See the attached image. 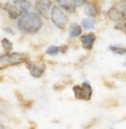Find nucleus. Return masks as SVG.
<instances>
[{
    "label": "nucleus",
    "mask_w": 126,
    "mask_h": 129,
    "mask_svg": "<svg viewBox=\"0 0 126 129\" xmlns=\"http://www.w3.org/2000/svg\"><path fill=\"white\" fill-rule=\"evenodd\" d=\"M114 54H118V55H124L126 54V48L124 47H120V46H110L109 48Z\"/></svg>",
    "instance_id": "2eb2a0df"
},
{
    "label": "nucleus",
    "mask_w": 126,
    "mask_h": 129,
    "mask_svg": "<svg viewBox=\"0 0 126 129\" xmlns=\"http://www.w3.org/2000/svg\"><path fill=\"white\" fill-rule=\"evenodd\" d=\"M29 60L27 54L24 53H6L0 55V70H3L10 66L19 65L22 63H26Z\"/></svg>",
    "instance_id": "f03ea898"
},
{
    "label": "nucleus",
    "mask_w": 126,
    "mask_h": 129,
    "mask_svg": "<svg viewBox=\"0 0 126 129\" xmlns=\"http://www.w3.org/2000/svg\"><path fill=\"white\" fill-rule=\"evenodd\" d=\"M0 129H4V127H3L1 124H0Z\"/></svg>",
    "instance_id": "393cba45"
},
{
    "label": "nucleus",
    "mask_w": 126,
    "mask_h": 129,
    "mask_svg": "<svg viewBox=\"0 0 126 129\" xmlns=\"http://www.w3.org/2000/svg\"><path fill=\"white\" fill-rule=\"evenodd\" d=\"M84 11L88 16H97L99 13V7L98 4L94 1H86L84 4Z\"/></svg>",
    "instance_id": "1a4fd4ad"
},
{
    "label": "nucleus",
    "mask_w": 126,
    "mask_h": 129,
    "mask_svg": "<svg viewBox=\"0 0 126 129\" xmlns=\"http://www.w3.org/2000/svg\"><path fill=\"white\" fill-rule=\"evenodd\" d=\"M115 28H116V29H120V30H122L123 33L126 35V17H124L122 20L118 21V23L115 25Z\"/></svg>",
    "instance_id": "dca6fc26"
},
{
    "label": "nucleus",
    "mask_w": 126,
    "mask_h": 129,
    "mask_svg": "<svg viewBox=\"0 0 126 129\" xmlns=\"http://www.w3.org/2000/svg\"><path fill=\"white\" fill-rule=\"evenodd\" d=\"M51 20L60 29H64L68 22V17L60 6H53L51 9Z\"/></svg>",
    "instance_id": "7ed1b4c3"
},
{
    "label": "nucleus",
    "mask_w": 126,
    "mask_h": 129,
    "mask_svg": "<svg viewBox=\"0 0 126 129\" xmlns=\"http://www.w3.org/2000/svg\"><path fill=\"white\" fill-rule=\"evenodd\" d=\"M113 76L121 80H126V72H118V73L113 74Z\"/></svg>",
    "instance_id": "a211bd4d"
},
{
    "label": "nucleus",
    "mask_w": 126,
    "mask_h": 129,
    "mask_svg": "<svg viewBox=\"0 0 126 129\" xmlns=\"http://www.w3.org/2000/svg\"><path fill=\"white\" fill-rule=\"evenodd\" d=\"M81 24H82V26L85 29H92L94 27V21L91 18H84V19H82Z\"/></svg>",
    "instance_id": "4468645a"
},
{
    "label": "nucleus",
    "mask_w": 126,
    "mask_h": 129,
    "mask_svg": "<svg viewBox=\"0 0 126 129\" xmlns=\"http://www.w3.org/2000/svg\"><path fill=\"white\" fill-rule=\"evenodd\" d=\"M122 12H123V14L124 15H126V1L125 2H123L122 4H121V6L120 7H118Z\"/></svg>",
    "instance_id": "412c9836"
},
{
    "label": "nucleus",
    "mask_w": 126,
    "mask_h": 129,
    "mask_svg": "<svg viewBox=\"0 0 126 129\" xmlns=\"http://www.w3.org/2000/svg\"><path fill=\"white\" fill-rule=\"evenodd\" d=\"M104 84L109 88H114L115 87V83L112 82V81H109V80H104Z\"/></svg>",
    "instance_id": "aec40b11"
},
{
    "label": "nucleus",
    "mask_w": 126,
    "mask_h": 129,
    "mask_svg": "<svg viewBox=\"0 0 126 129\" xmlns=\"http://www.w3.org/2000/svg\"><path fill=\"white\" fill-rule=\"evenodd\" d=\"M24 2H27V1L26 0H14V3H16V4H21Z\"/></svg>",
    "instance_id": "5701e85b"
},
{
    "label": "nucleus",
    "mask_w": 126,
    "mask_h": 129,
    "mask_svg": "<svg viewBox=\"0 0 126 129\" xmlns=\"http://www.w3.org/2000/svg\"><path fill=\"white\" fill-rule=\"evenodd\" d=\"M43 25V20L39 14L36 12H25L23 13L18 21H17V28L26 34H35L40 30Z\"/></svg>",
    "instance_id": "f257e3e1"
},
{
    "label": "nucleus",
    "mask_w": 126,
    "mask_h": 129,
    "mask_svg": "<svg viewBox=\"0 0 126 129\" xmlns=\"http://www.w3.org/2000/svg\"><path fill=\"white\" fill-rule=\"evenodd\" d=\"M80 41L82 43V47L85 50H90L93 47V44L96 42V35L93 33H88L86 35L81 36Z\"/></svg>",
    "instance_id": "6e6552de"
},
{
    "label": "nucleus",
    "mask_w": 126,
    "mask_h": 129,
    "mask_svg": "<svg viewBox=\"0 0 126 129\" xmlns=\"http://www.w3.org/2000/svg\"><path fill=\"white\" fill-rule=\"evenodd\" d=\"M56 1L61 5L62 8L66 9L69 12H73L75 10V5L70 1V0H56Z\"/></svg>",
    "instance_id": "9b49d317"
},
{
    "label": "nucleus",
    "mask_w": 126,
    "mask_h": 129,
    "mask_svg": "<svg viewBox=\"0 0 126 129\" xmlns=\"http://www.w3.org/2000/svg\"><path fill=\"white\" fill-rule=\"evenodd\" d=\"M5 31H6V33H10V34H13V31H12L10 28H5Z\"/></svg>",
    "instance_id": "b1692460"
},
{
    "label": "nucleus",
    "mask_w": 126,
    "mask_h": 129,
    "mask_svg": "<svg viewBox=\"0 0 126 129\" xmlns=\"http://www.w3.org/2000/svg\"><path fill=\"white\" fill-rule=\"evenodd\" d=\"M73 92L75 98L82 101H89L92 95V88L88 82H83L81 85H74Z\"/></svg>",
    "instance_id": "20e7f679"
},
{
    "label": "nucleus",
    "mask_w": 126,
    "mask_h": 129,
    "mask_svg": "<svg viewBox=\"0 0 126 129\" xmlns=\"http://www.w3.org/2000/svg\"><path fill=\"white\" fill-rule=\"evenodd\" d=\"M59 48H60V52H62V53H65L67 51V46H62Z\"/></svg>",
    "instance_id": "4be33fe9"
},
{
    "label": "nucleus",
    "mask_w": 126,
    "mask_h": 129,
    "mask_svg": "<svg viewBox=\"0 0 126 129\" xmlns=\"http://www.w3.org/2000/svg\"><path fill=\"white\" fill-rule=\"evenodd\" d=\"M1 45H2V47H3V49H4V51H5L6 53H10L11 50H12V48H13L12 43H11L8 39H6V38H3V39H2Z\"/></svg>",
    "instance_id": "ddd939ff"
},
{
    "label": "nucleus",
    "mask_w": 126,
    "mask_h": 129,
    "mask_svg": "<svg viewBox=\"0 0 126 129\" xmlns=\"http://www.w3.org/2000/svg\"><path fill=\"white\" fill-rule=\"evenodd\" d=\"M70 1L75 5V7H79V6H82L83 4H85L86 0H70Z\"/></svg>",
    "instance_id": "6ab92c4d"
},
{
    "label": "nucleus",
    "mask_w": 126,
    "mask_h": 129,
    "mask_svg": "<svg viewBox=\"0 0 126 129\" xmlns=\"http://www.w3.org/2000/svg\"><path fill=\"white\" fill-rule=\"evenodd\" d=\"M5 9L7 10V13H8V16L11 18V19H17L19 18L22 14H23V11L21 10V8L16 4H6V7Z\"/></svg>",
    "instance_id": "0eeeda50"
},
{
    "label": "nucleus",
    "mask_w": 126,
    "mask_h": 129,
    "mask_svg": "<svg viewBox=\"0 0 126 129\" xmlns=\"http://www.w3.org/2000/svg\"><path fill=\"white\" fill-rule=\"evenodd\" d=\"M108 16L112 19V20H114V21H120V20H122L124 17H125V15L123 14V12L118 8V6H113V7H111L110 9H109V11H108Z\"/></svg>",
    "instance_id": "9d476101"
},
{
    "label": "nucleus",
    "mask_w": 126,
    "mask_h": 129,
    "mask_svg": "<svg viewBox=\"0 0 126 129\" xmlns=\"http://www.w3.org/2000/svg\"><path fill=\"white\" fill-rule=\"evenodd\" d=\"M25 64H26L27 69L29 70L30 75L34 76V77H36V78L41 77V76L44 74V72H45L46 67H45L44 64H38V63L29 62V61H27Z\"/></svg>",
    "instance_id": "39448f33"
},
{
    "label": "nucleus",
    "mask_w": 126,
    "mask_h": 129,
    "mask_svg": "<svg viewBox=\"0 0 126 129\" xmlns=\"http://www.w3.org/2000/svg\"><path fill=\"white\" fill-rule=\"evenodd\" d=\"M82 33V28L79 24L77 23H72L71 26H70V29H69V36L71 38H75L77 36H80Z\"/></svg>",
    "instance_id": "f8f14e48"
},
{
    "label": "nucleus",
    "mask_w": 126,
    "mask_h": 129,
    "mask_svg": "<svg viewBox=\"0 0 126 129\" xmlns=\"http://www.w3.org/2000/svg\"><path fill=\"white\" fill-rule=\"evenodd\" d=\"M60 52V48L59 47H57V46H50L47 50H46V54H48V55H51V56H55V55H57L58 53Z\"/></svg>",
    "instance_id": "f3484780"
},
{
    "label": "nucleus",
    "mask_w": 126,
    "mask_h": 129,
    "mask_svg": "<svg viewBox=\"0 0 126 129\" xmlns=\"http://www.w3.org/2000/svg\"><path fill=\"white\" fill-rule=\"evenodd\" d=\"M52 6L51 0H36V7L41 15H43L45 18L49 17V11Z\"/></svg>",
    "instance_id": "423d86ee"
},
{
    "label": "nucleus",
    "mask_w": 126,
    "mask_h": 129,
    "mask_svg": "<svg viewBox=\"0 0 126 129\" xmlns=\"http://www.w3.org/2000/svg\"><path fill=\"white\" fill-rule=\"evenodd\" d=\"M0 81H2V77L1 76H0Z\"/></svg>",
    "instance_id": "a878e982"
}]
</instances>
